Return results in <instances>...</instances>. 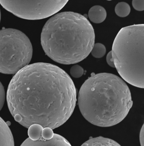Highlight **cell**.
<instances>
[{"label": "cell", "instance_id": "obj_1", "mask_svg": "<svg viewBox=\"0 0 144 146\" xmlns=\"http://www.w3.org/2000/svg\"><path fill=\"white\" fill-rule=\"evenodd\" d=\"M76 91L69 75L46 63L27 65L10 83L7 101L15 120L26 128L35 124L56 129L68 120L76 102Z\"/></svg>", "mask_w": 144, "mask_h": 146}, {"label": "cell", "instance_id": "obj_2", "mask_svg": "<svg viewBox=\"0 0 144 146\" xmlns=\"http://www.w3.org/2000/svg\"><path fill=\"white\" fill-rule=\"evenodd\" d=\"M78 104L88 122L108 127L126 117L133 101L129 87L121 78L114 74L101 73L92 75L82 85Z\"/></svg>", "mask_w": 144, "mask_h": 146}, {"label": "cell", "instance_id": "obj_3", "mask_svg": "<svg viewBox=\"0 0 144 146\" xmlns=\"http://www.w3.org/2000/svg\"><path fill=\"white\" fill-rule=\"evenodd\" d=\"M95 34L89 20L81 14L67 11L49 19L43 27L41 44L45 54L63 64L77 63L88 56Z\"/></svg>", "mask_w": 144, "mask_h": 146}, {"label": "cell", "instance_id": "obj_4", "mask_svg": "<svg viewBox=\"0 0 144 146\" xmlns=\"http://www.w3.org/2000/svg\"><path fill=\"white\" fill-rule=\"evenodd\" d=\"M111 52L115 68L121 78L131 85L144 88V24L121 29Z\"/></svg>", "mask_w": 144, "mask_h": 146}, {"label": "cell", "instance_id": "obj_5", "mask_svg": "<svg viewBox=\"0 0 144 146\" xmlns=\"http://www.w3.org/2000/svg\"><path fill=\"white\" fill-rule=\"evenodd\" d=\"M33 47L28 37L16 29L0 30V72L14 74L29 64Z\"/></svg>", "mask_w": 144, "mask_h": 146}, {"label": "cell", "instance_id": "obj_6", "mask_svg": "<svg viewBox=\"0 0 144 146\" xmlns=\"http://www.w3.org/2000/svg\"><path fill=\"white\" fill-rule=\"evenodd\" d=\"M69 0H0L5 9L16 16L39 20L51 16L63 8Z\"/></svg>", "mask_w": 144, "mask_h": 146}, {"label": "cell", "instance_id": "obj_7", "mask_svg": "<svg viewBox=\"0 0 144 146\" xmlns=\"http://www.w3.org/2000/svg\"><path fill=\"white\" fill-rule=\"evenodd\" d=\"M21 146H71L69 142L60 135L54 133L52 129L44 128L38 139H26Z\"/></svg>", "mask_w": 144, "mask_h": 146}, {"label": "cell", "instance_id": "obj_8", "mask_svg": "<svg viewBox=\"0 0 144 146\" xmlns=\"http://www.w3.org/2000/svg\"><path fill=\"white\" fill-rule=\"evenodd\" d=\"M14 138L8 125L0 117V146H14Z\"/></svg>", "mask_w": 144, "mask_h": 146}, {"label": "cell", "instance_id": "obj_9", "mask_svg": "<svg viewBox=\"0 0 144 146\" xmlns=\"http://www.w3.org/2000/svg\"><path fill=\"white\" fill-rule=\"evenodd\" d=\"M88 16L90 20L93 23H101L106 19L107 12L103 7L100 6H94L89 10Z\"/></svg>", "mask_w": 144, "mask_h": 146}, {"label": "cell", "instance_id": "obj_10", "mask_svg": "<svg viewBox=\"0 0 144 146\" xmlns=\"http://www.w3.org/2000/svg\"><path fill=\"white\" fill-rule=\"evenodd\" d=\"M82 146H120L117 142L102 137H98L90 138V139L86 141Z\"/></svg>", "mask_w": 144, "mask_h": 146}, {"label": "cell", "instance_id": "obj_11", "mask_svg": "<svg viewBox=\"0 0 144 146\" xmlns=\"http://www.w3.org/2000/svg\"><path fill=\"white\" fill-rule=\"evenodd\" d=\"M115 14L119 17H125L129 15L131 8L129 4L124 2L117 3L115 9Z\"/></svg>", "mask_w": 144, "mask_h": 146}, {"label": "cell", "instance_id": "obj_12", "mask_svg": "<svg viewBox=\"0 0 144 146\" xmlns=\"http://www.w3.org/2000/svg\"><path fill=\"white\" fill-rule=\"evenodd\" d=\"M40 125L35 124L31 125L28 131L29 138L32 140L36 141L39 139L43 129Z\"/></svg>", "mask_w": 144, "mask_h": 146}, {"label": "cell", "instance_id": "obj_13", "mask_svg": "<svg viewBox=\"0 0 144 146\" xmlns=\"http://www.w3.org/2000/svg\"><path fill=\"white\" fill-rule=\"evenodd\" d=\"M106 52V49L103 44L101 43H96L94 45L91 53L93 57L96 58H100L105 56Z\"/></svg>", "mask_w": 144, "mask_h": 146}, {"label": "cell", "instance_id": "obj_14", "mask_svg": "<svg viewBox=\"0 0 144 146\" xmlns=\"http://www.w3.org/2000/svg\"><path fill=\"white\" fill-rule=\"evenodd\" d=\"M84 73V70L80 65L76 64L72 66L70 70V73L72 77L78 78L81 77Z\"/></svg>", "mask_w": 144, "mask_h": 146}, {"label": "cell", "instance_id": "obj_15", "mask_svg": "<svg viewBox=\"0 0 144 146\" xmlns=\"http://www.w3.org/2000/svg\"><path fill=\"white\" fill-rule=\"evenodd\" d=\"M132 6L138 11H144V0H132Z\"/></svg>", "mask_w": 144, "mask_h": 146}, {"label": "cell", "instance_id": "obj_16", "mask_svg": "<svg viewBox=\"0 0 144 146\" xmlns=\"http://www.w3.org/2000/svg\"><path fill=\"white\" fill-rule=\"evenodd\" d=\"M5 100V92L4 87L0 82V111L2 108Z\"/></svg>", "mask_w": 144, "mask_h": 146}, {"label": "cell", "instance_id": "obj_17", "mask_svg": "<svg viewBox=\"0 0 144 146\" xmlns=\"http://www.w3.org/2000/svg\"><path fill=\"white\" fill-rule=\"evenodd\" d=\"M107 62L108 64L112 68H115L114 62L112 56V52H109L106 57Z\"/></svg>", "mask_w": 144, "mask_h": 146}, {"label": "cell", "instance_id": "obj_18", "mask_svg": "<svg viewBox=\"0 0 144 146\" xmlns=\"http://www.w3.org/2000/svg\"><path fill=\"white\" fill-rule=\"evenodd\" d=\"M139 140L141 146H144V123L141 128L139 134Z\"/></svg>", "mask_w": 144, "mask_h": 146}, {"label": "cell", "instance_id": "obj_19", "mask_svg": "<svg viewBox=\"0 0 144 146\" xmlns=\"http://www.w3.org/2000/svg\"><path fill=\"white\" fill-rule=\"evenodd\" d=\"M1 10H0V21H1Z\"/></svg>", "mask_w": 144, "mask_h": 146}, {"label": "cell", "instance_id": "obj_20", "mask_svg": "<svg viewBox=\"0 0 144 146\" xmlns=\"http://www.w3.org/2000/svg\"><path fill=\"white\" fill-rule=\"evenodd\" d=\"M107 1H112V0H107Z\"/></svg>", "mask_w": 144, "mask_h": 146}]
</instances>
